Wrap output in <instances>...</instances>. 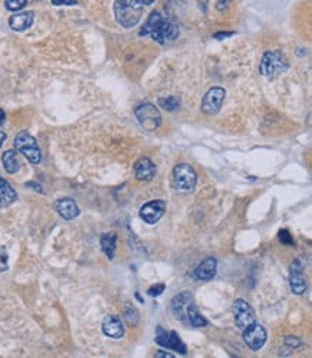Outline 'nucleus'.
I'll return each instance as SVG.
<instances>
[{"label": "nucleus", "instance_id": "f257e3e1", "mask_svg": "<svg viewBox=\"0 0 312 358\" xmlns=\"http://www.w3.org/2000/svg\"><path fill=\"white\" fill-rule=\"evenodd\" d=\"M180 33L179 23L167 14L160 10H153L147 17L144 26L140 29V36H150L153 41L160 45L174 41Z\"/></svg>", "mask_w": 312, "mask_h": 358}, {"label": "nucleus", "instance_id": "f03ea898", "mask_svg": "<svg viewBox=\"0 0 312 358\" xmlns=\"http://www.w3.org/2000/svg\"><path fill=\"white\" fill-rule=\"evenodd\" d=\"M144 7L142 0H115L114 16L117 23L125 29L134 28L141 20Z\"/></svg>", "mask_w": 312, "mask_h": 358}, {"label": "nucleus", "instance_id": "7ed1b4c3", "mask_svg": "<svg viewBox=\"0 0 312 358\" xmlns=\"http://www.w3.org/2000/svg\"><path fill=\"white\" fill-rule=\"evenodd\" d=\"M197 176L194 169L190 164H177L173 169L171 186L177 193H191L196 187Z\"/></svg>", "mask_w": 312, "mask_h": 358}, {"label": "nucleus", "instance_id": "20e7f679", "mask_svg": "<svg viewBox=\"0 0 312 358\" xmlns=\"http://www.w3.org/2000/svg\"><path fill=\"white\" fill-rule=\"evenodd\" d=\"M289 68V63L282 52L279 51H268L263 54L260 65H259V72L266 76V78H275L279 73H282Z\"/></svg>", "mask_w": 312, "mask_h": 358}, {"label": "nucleus", "instance_id": "39448f33", "mask_svg": "<svg viewBox=\"0 0 312 358\" xmlns=\"http://www.w3.org/2000/svg\"><path fill=\"white\" fill-rule=\"evenodd\" d=\"M134 114L142 128L147 131H154L161 124V114L158 108L151 102H138L134 107Z\"/></svg>", "mask_w": 312, "mask_h": 358}, {"label": "nucleus", "instance_id": "423d86ee", "mask_svg": "<svg viewBox=\"0 0 312 358\" xmlns=\"http://www.w3.org/2000/svg\"><path fill=\"white\" fill-rule=\"evenodd\" d=\"M14 147L19 153H22L32 164H38L42 160V154L36 140L28 131H20L14 138Z\"/></svg>", "mask_w": 312, "mask_h": 358}, {"label": "nucleus", "instance_id": "0eeeda50", "mask_svg": "<svg viewBox=\"0 0 312 358\" xmlns=\"http://www.w3.org/2000/svg\"><path fill=\"white\" fill-rule=\"evenodd\" d=\"M233 316H235V322H236L238 328H241L242 331L246 330L248 327H250L252 324L256 322V314L252 305L242 298L233 302Z\"/></svg>", "mask_w": 312, "mask_h": 358}, {"label": "nucleus", "instance_id": "6e6552de", "mask_svg": "<svg viewBox=\"0 0 312 358\" xmlns=\"http://www.w3.org/2000/svg\"><path fill=\"white\" fill-rule=\"evenodd\" d=\"M225 98H226V91L222 86L210 88L201 101V113L206 115H216L220 111Z\"/></svg>", "mask_w": 312, "mask_h": 358}, {"label": "nucleus", "instance_id": "1a4fd4ad", "mask_svg": "<svg viewBox=\"0 0 312 358\" xmlns=\"http://www.w3.org/2000/svg\"><path fill=\"white\" fill-rule=\"evenodd\" d=\"M154 340L157 344L164 347V348L174 350L179 354H187V347L176 331H166L163 327H157Z\"/></svg>", "mask_w": 312, "mask_h": 358}, {"label": "nucleus", "instance_id": "9d476101", "mask_svg": "<svg viewBox=\"0 0 312 358\" xmlns=\"http://www.w3.org/2000/svg\"><path fill=\"white\" fill-rule=\"evenodd\" d=\"M164 213H166V201L164 200L148 201L138 212L140 219L148 225H156L157 222L164 216Z\"/></svg>", "mask_w": 312, "mask_h": 358}, {"label": "nucleus", "instance_id": "9b49d317", "mask_svg": "<svg viewBox=\"0 0 312 358\" xmlns=\"http://www.w3.org/2000/svg\"><path fill=\"white\" fill-rule=\"evenodd\" d=\"M243 341L252 351H257L266 343V331L262 325L255 322L246 330H243Z\"/></svg>", "mask_w": 312, "mask_h": 358}, {"label": "nucleus", "instance_id": "f8f14e48", "mask_svg": "<svg viewBox=\"0 0 312 358\" xmlns=\"http://www.w3.org/2000/svg\"><path fill=\"white\" fill-rule=\"evenodd\" d=\"M190 302H193V295L190 292H182L179 295H176L171 301V311L176 318H179L180 321L187 322V316H186V311L187 306L190 305Z\"/></svg>", "mask_w": 312, "mask_h": 358}, {"label": "nucleus", "instance_id": "ddd939ff", "mask_svg": "<svg viewBox=\"0 0 312 358\" xmlns=\"http://www.w3.org/2000/svg\"><path fill=\"white\" fill-rule=\"evenodd\" d=\"M135 177L140 181H150L156 177L157 167L150 158H141L134 166Z\"/></svg>", "mask_w": 312, "mask_h": 358}, {"label": "nucleus", "instance_id": "4468645a", "mask_svg": "<svg viewBox=\"0 0 312 358\" xmlns=\"http://www.w3.org/2000/svg\"><path fill=\"white\" fill-rule=\"evenodd\" d=\"M102 332L110 338L118 340V338L124 337V325H123V322L118 316L110 315L107 316L102 322Z\"/></svg>", "mask_w": 312, "mask_h": 358}, {"label": "nucleus", "instance_id": "2eb2a0df", "mask_svg": "<svg viewBox=\"0 0 312 358\" xmlns=\"http://www.w3.org/2000/svg\"><path fill=\"white\" fill-rule=\"evenodd\" d=\"M55 210L59 216H62L65 220H72L79 216V207L78 203L73 199H61L55 203Z\"/></svg>", "mask_w": 312, "mask_h": 358}, {"label": "nucleus", "instance_id": "dca6fc26", "mask_svg": "<svg viewBox=\"0 0 312 358\" xmlns=\"http://www.w3.org/2000/svg\"><path fill=\"white\" fill-rule=\"evenodd\" d=\"M35 19L33 12H22V13H16L10 16L9 19V26L13 29L14 32H23L32 26Z\"/></svg>", "mask_w": 312, "mask_h": 358}, {"label": "nucleus", "instance_id": "f3484780", "mask_svg": "<svg viewBox=\"0 0 312 358\" xmlns=\"http://www.w3.org/2000/svg\"><path fill=\"white\" fill-rule=\"evenodd\" d=\"M216 271H217V260H216V258H207L204 259L197 266V269L194 271V276L199 281H209V279L214 278Z\"/></svg>", "mask_w": 312, "mask_h": 358}, {"label": "nucleus", "instance_id": "a211bd4d", "mask_svg": "<svg viewBox=\"0 0 312 358\" xmlns=\"http://www.w3.org/2000/svg\"><path fill=\"white\" fill-rule=\"evenodd\" d=\"M17 199V193L9 181H6L3 177H0V207H7Z\"/></svg>", "mask_w": 312, "mask_h": 358}, {"label": "nucleus", "instance_id": "6ab92c4d", "mask_svg": "<svg viewBox=\"0 0 312 358\" xmlns=\"http://www.w3.org/2000/svg\"><path fill=\"white\" fill-rule=\"evenodd\" d=\"M186 316H187V324H190L191 327H196V328L206 327L209 324V321L199 312V309H197L194 302H190V305L187 306Z\"/></svg>", "mask_w": 312, "mask_h": 358}, {"label": "nucleus", "instance_id": "aec40b11", "mask_svg": "<svg viewBox=\"0 0 312 358\" xmlns=\"http://www.w3.org/2000/svg\"><path fill=\"white\" fill-rule=\"evenodd\" d=\"M289 285H291V291L295 295H302L307 291V282L305 278L302 275V271L298 269H291L289 273Z\"/></svg>", "mask_w": 312, "mask_h": 358}, {"label": "nucleus", "instance_id": "412c9836", "mask_svg": "<svg viewBox=\"0 0 312 358\" xmlns=\"http://www.w3.org/2000/svg\"><path fill=\"white\" fill-rule=\"evenodd\" d=\"M1 161H3V167L4 170L10 174L17 173V170L20 169V160L17 156V151L16 150H7L3 153L1 156Z\"/></svg>", "mask_w": 312, "mask_h": 358}, {"label": "nucleus", "instance_id": "4be33fe9", "mask_svg": "<svg viewBox=\"0 0 312 358\" xmlns=\"http://www.w3.org/2000/svg\"><path fill=\"white\" fill-rule=\"evenodd\" d=\"M101 247L102 252L110 259L114 258L115 247H117V236L114 233H105L101 236Z\"/></svg>", "mask_w": 312, "mask_h": 358}, {"label": "nucleus", "instance_id": "5701e85b", "mask_svg": "<svg viewBox=\"0 0 312 358\" xmlns=\"http://www.w3.org/2000/svg\"><path fill=\"white\" fill-rule=\"evenodd\" d=\"M124 321L131 327H135L140 322V314H138L137 308L132 306L131 303H125V306H124Z\"/></svg>", "mask_w": 312, "mask_h": 358}, {"label": "nucleus", "instance_id": "b1692460", "mask_svg": "<svg viewBox=\"0 0 312 358\" xmlns=\"http://www.w3.org/2000/svg\"><path fill=\"white\" fill-rule=\"evenodd\" d=\"M158 104L161 108H164L166 111H177L180 108V100L177 97H167V98H160Z\"/></svg>", "mask_w": 312, "mask_h": 358}, {"label": "nucleus", "instance_id": "393cba45", "mask_svg": "<svg viewBox=\"0 0 312 358\" xmlns=\"http://www.w3.org/2000/svg\"><path fill=\"white\" fill-rule=\"evenodd\" d=\"M28 0H6L4 1V7L10 12H17L22 10L26 6Z\"/></svg>", "mask_w": 312, "mask_h": 358}, {"label": "nucleus", "instance_id": "a878e982", "mask_svg": "<svg viewBox=\"0 0 312 358\" xmlns=\"http://www.w3.org/2000/svg\"><path fill=\"white\" fill-rule=\"evenodd\" d=\"M7 250L6 247H0V272L7 271Z\"/></svg>", "mask_w": 312, "mask_h": 358}, {"label": "nucleus", "instance_id": "bb28decb", "mask_svg": "<svg viewBox=\"0 0 312 358\" xmlns=\"http://www.w3.org/2000/svg\"><path fill=\"white\" fill-rule=\"evenodd\" d=\"M164 289H166L164 284H158V285H153V287L150 288V289L147 291V294H148L150 297H158V295H161V294L164 292Z\"/></svg>", "mask_w": 312, "mask_h": 358}, {"label": "nucleus", "instance_id": "cd10ccee", "mask_svg": "<svg viewBox=\"0 0 312 358\" xmlns=\"http://www.w3.org/2000/svg\"><path fill=\"white\" fill-rule=\"evenodd\" d=\"M279 239H281V242L282 243H286V244H294V239H292V236L289 235V232L286 229H282L279 232Z\"/></svg>", "mask_w": 312, "mask_h": 358}, {"label": "nucleus", "instance_id": "c85d7f7f", "mask_svg": "<svg viewBox=\"0 0 312 358\" xmlns=\"http://www.w3.org/2000/svg\"><path fill=\"white\" fill-rule=\"evenodd\" d=\"M55 6H62V4H66V6H71V4H76V0H51Z\"/></svg>", "mask_w": 312, "mask_h": 358}, {"label": "nucleus", "instance_id": "c756f323", "mask_svg": "<svg viewBox=\"0 0 312 358\" xmlns=\"http://www.w3.org/2000/svg\"><path fill=\"white\" fill-rule=\"evenodd\" d=\"M156 357H158V358H173L174 356H173V354H170V353H166V351H157Z\"/></svg>", "mask_w": 312, "mask_h": 358}, {"label": "nucleus", "instance_id": "7c9ffc66", "mask_svg": "<svg viewBox=\"0 0 312 358\" xmlns=\"http://www.w3.org/2000/svg\"><path fill=\"white\" fill-rule=\"evenodd\" d=\"M232 35H233L232 32H227V33H216L213 38H214V39H222V38H227V36H232Z\"/></svg>", "mask_w": 312, "mask_h": 358}, {"label": "nucleus", "instance_id": "2f4dec72", "mask_svg": "<svg viewBox=\"0 0 312 358\" xmlns=\"http://www.w3.org/2000/svg\"><path fill=\"white\" fill-rule=\"evenodd\" d=\"M6 141V132H3V131H0V147L3 145V143Z\"/></svg>", "mask_w": 312, "mask_h": 358}, {"label": "nucleus", "instance_id": "473e14b6", "mask_svg": "<svg viewBox=\"0 0 312 358\" xmlns=\"http://www.w3.org/2000/svg\"><path fill=\"white\" fill-rule=\"evenodd\" d=\"M4 119H6V115H4V111L3 110H0V125L4 122Z\"/></svg>", "mask_w": 312, "mask_h": 358}, {"label": "nucleus", "instance_id": "72a5a7b5", "mask_svg": "<svg viewBox=\"0 0 312 358\" xmlns=\"http://www.w3.org/2000/svg\"><path fill=\"white\" fill-rule=\"evenodd\" d=\"M156 0H142V3L145 4V6H150V4H153Z\"/></svg>", "mask_w": 312, "mask_h": 358}]
</instances>
